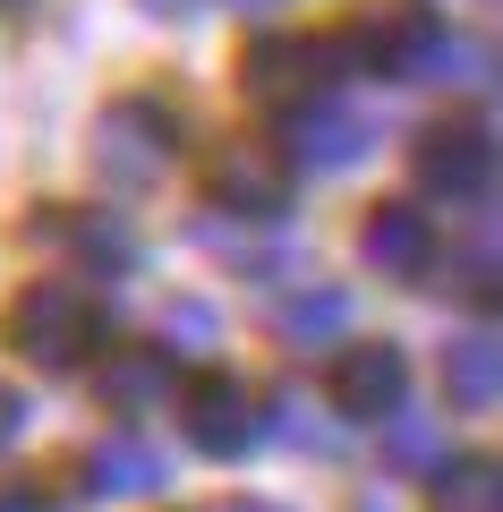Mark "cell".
Segmentation results:
<instances>
[{
	"label": "cell",
	"instance_id": "cell-1",
	"mask_svg": "<svg viewBox=\"0 0 503 512\" xmlns=\"http://www.w3.org/2000/svg\"><path fill=\"white\" fill-rule=\"evenodd\" d=\"M9 342L18 350H35L43 367H69V359H86V342H94V299L86 291H26L18 308H9Z\"/></svg>",
	"mask_w": 503,
	"mask_h": 512
},
{
	"label": "cell",
	"instance_id": "cell-3",
	"mask_svg": "<svg viewBox=\"0 0 503 512\" xmlns=\"http://www.w3.org/2000/svg\"><path fill=\"white\" fill-rule=\"evenodd\" d=\"M154 154H171V128H162V111L145 103H120L103 128H94V163L111 171V180H154Z\"/></svg>",
	"mask_w": 503,
	"mask_h": 512
},
{
	"label": "cell",
	"instance_id": "cell-10",
	"mask_svg": "<svg viewBox=\"0 0 503 512\" xmlns=\"http://www.w3.org/2000/svg\"><path fill=\"white\" fill-rule=\"evenodd\" d=\"M359 137H367V120H350V111H316V120H299V154L316 146V163H350Z\"/></svg>",
	"mask_w": 503,
	"mask_h": 512
},
{
	"label": "cell",
	"instance_id": "cell-11",
	"mask_svg": "<svg viewBox=\"0 0 503 512\" xmlns=\"http://www.w3.org/2000/svg\"><path fill=\"white\" fill-rule=\"evenodd\" d=\"M435 512H495V461H461L452 487H435Z\"/></svg>",
	"mask_w": 503,
	"mask_h": 512
},
{
	"label": "cell",
	"instance_id": "cell-16",
	"mask_svg": "<svg viewBox=\"0 0 503 512\" xmlns=\"http://www.w3.org/2000/svg\"><path fill=\"white\" fill-rule=\"evenodd\" d=\"M231 512H282V504H231Z\"/></svg>",
	"mask_w": 503,
	"mask_h": 512
},
{
	"label": "cell",
	"instance_id": "cell-15",
	"mask_svg": "<svg viewBox=\"0 0 503 512\" xmlns=\"http://www.w3.org/2000/svg\"><path fill=\"white\" fill-rule=\"evenodd\" d=\"M145 9H197V0H145Z\"/></svg>",
	"mask_w": 503,
	"mask_h": 512
},
{
	"label": "cell",
	"instance_id": "cell-7",
	"mask_svg": "<svg viewBox=\"0 0 503 512\" xmlns=\"http://www.w3.org/2000/svg\"><path fill=\"white\" fill-rule=\"evenodd\" d=\"M418 171H427L444 197H469V188H486V137L478 128H435L427 154H418Z\"/></svg>",
	"mask_w": 503,
	"mask_h": 512
},
{
	"label": "cell",
	"instance_id": "cell-14",
	"mask_svg": "<svg viewBox=\"0 0 503 512\" xmlns=\"http://www.w3.org/2000/svg\"><path fill=\"white\" fill-rule=\"evenodd\" d=\"M18 419H26V410H18V393H9V384H0V444L18 436Z\"/></svg>",
	"mask_w": 503,
	"mask_h": 512
},
{
	"label": "cell",
	"instance_id": "cell-8",
	"mask_svg": "<svg viewBox=\"0 0 503 512\" xmlns=\"http://www.w3.org/2000/svg\"><path fill=\"white\" fill-rule=\"evenodd\" d=\"M427 248H435V231L410 214V205H384V214H367V256H376V265L418 274V265H427Z\"/></svg>",
	"mask_w": 503,
	"mask_h": 512
},
{
	"label": "cell",
	"instance_id": "cell-6",
	"mask_svg": "<svg viewBox=\"0 0 503 512\" xmlns=\"http://www.w3.org/2000/svg\"><path fill=\"white\" fill-rule=\"evenodd\" d=\"M401 350H350L342 367H333V410H350V419H376V410L401 402Z\"/></svg>",
	"mask_w": 503,
	"mask_h": 512
},
{
	"label": "cell",
	"instance_id": "cell-12",
	"mask_svg": "<svg viewBox=\"0 0 503 512\" xmlns=\"http://www.w3.org/2000/svg\"><path fill=\"white\" fill-rule=\"evenodd\" d=\"M94 478H103V487H154V453H137V444H103V453H94Z\"/></svg>",
	"mask_w": 503,
	"mask_h": 512
},
{
	"label": "cell",
	"instance_id": "cell-4",
	"mask_svg": "<svg viewBox=\"0 0 503 512\" xmlns=\"http://www.w3.org/2000/svg\"><path fill=\"white\" fill-rule=\"evenodd\" d=\"M188 436L205 453H239L256 436V402L239 393V376H197L188 384Z\"/></svg>",
	"mask_w": 503,
	"mask_h": 512
},
{
	"label": "cell",
	"instance_id": "cell-9",
	"mask_svg": "<svg viewBox=\"0 0 503 512\" xmlns=\"http://www.w3.org/2000/svg\"><path fill=\"white\" fill-rule=\"evenodd\" d=\"M214 197L248 205V214H273V205H282V171H265V163H248V154H231V163L214 171Z\"/></svg>",
	"mask_w": 503,
	"mask_h": 512
},
{
	"label": "cell",
	"instance_id": "cell-2",
	"mask_svg": "<svg viewBox=\"0 0 503 512\" xmlns=\"http://www.w3.org/2000/svg\"><path fill=\"white\" fill-rule=\"evenodd\" d=\"M342 43H307V35H273V43H256V60H248V86L265 94V103H290V94H316V77H333L342 69Z\"/></svg>",
	"mask_w": 503,
	"mask_h": 512
},
{
	"label": "cell",
	"instance_id": "cell-5",
	"mask_svg": "<svg viewBox=\"0 0 503 512\" xmlns=\"http://www.w3.org/2000/svg\"><path fill=\"white\" fill-rule=\"evenodd\" d=\"M359 52L376 60V69H418V60L435 52V18L418 9V0H384V9H367Z\"/></svg>",
	"mask_w": 503,
	"mask_h": 512
},
{
	"label": "cell",
	"instance_id": "cell-13",
	"mask_svg": "<svg viewBox=\"0 0 503 512\" xmlns=\"http://www.w3.org/2000/svg\"><path fill=\"white\" fill-rule=\"evenodd\" d=\"M486 393H495V350H486V342H469V350H461V367H452V402H469V410H478Z\"/></svg>",
	"mask_w": 503,
	"mask_h": 512
}]
</instances>
